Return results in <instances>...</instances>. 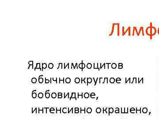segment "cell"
Instances as JSON below:
<instances>
[{
	"label": "cell",
	"mask_w": 159,
	"mask_h": 119,
	"mask_svg": "<svg viewBox=\"0 0 159 119\" xmlns=\"http://www.w3.org/2000/svg\"><path fill=\"white\" fill-rule=\"evenodd\" d=\"M36 97H37V94L36 92L32 93V97L33 98H36Z\"/></svg>",
	"instance_id": "cell-16"
},
{
	"label": "cell",
	"mask_w": 159,
	"mask_h": 119,
	"mask_svg": "<svg viewBox=\"0 0 159 119\" xmlns=\"http://www.w3.org/2000/svg\"><path fill=\"white\" fill-rule=\"evenodd\" d=\"M28 64L29 65H31L33 66V61H29L28 62Z\"/></svg>",
	"instance_id": "cell-23"
},
{
	"label": "cell",
	"mask_w": 159,
	"mask_h": 119,
	"mask_svg": "<svg viewBox=\"0 0 159 119\" xmlns=\"http://www.w3.org/2000/svg\"><path fill=\"white\" fill-rule=\"evenodd\" d=\"M92 112V109L91 108H88L87 109V112L88 113H91Z\"/></svg>",
	"instance_id": "cell-11"
},
{
	"label": "cell",
	"mask_w": 159,
	"mask_h": 119,
	"mask_svg": "<svg viewBox=\"0 0 159 119\" xmlns=\"http://www.w3.org/2000/svg\"><path fill=\"white\" fill-rule=\"evenodd\" d=\"M62 112L63 113H66L67 112V109L66 108H63L62 109Z\"/></svg>",
	"instance_id": "cell-10"
},
{
	"label": "cell",
	"mask_w": 159,
	"mask_h": 119,
	"mask_svg": "<svg viewBox=\"0 0 159 119\" xmlns=\"http://www.w3.org/2000/svg\"><path fill=\"white\" fill-rule=\"evenodd\" d=\"M52 80L53 81H55L56 83H57V78H52Z\"/></svg>",
	"instance_id": "cell-25"
},
{
	"label": "cell",
	"mask_w": 159,
	"mask_h": 119,
	"mask_svg": "<svg viewBox=\"0 0 159 119\" xmlns=\"http://www.w3.org/2000/svg\"><path fill=\"white\" fill-rule=\"evenodd\" d=\"M37 108H36V109H35L34 110H32V113H33L34 112V111H36V113H37Z\"/></svg>",
	"instance_id": "cell-30"
},
{
	"label": "cell",
	"mask_w": 159,
	"mask_h": 119,
	"mask_svg": "<svg viewBox=\"0 0 159 119\" xmlns=\"http://www.w3.org/2000/svg\"><path fill=\"white\" fill-rule=\"evenodd\" d=\"M63 82V84H64V78H63L62 80H61L60 78H59V83H61V82Z\"/></svg>",
	"instance_id": "cell-21"
},
{
	"label": "cell",
	"mask_w": 159,
	"mask_h": 119,
	"mask_svg": "<svg viewBox=\"0 0 159 119\" xmlns=\"http://www.w3.org/2000/svg\"><path fill=\"white\" fill-rule=\"evenodd\" d=\"M50 81H51V82H50V83H52V78H51Z\"/></svg>",
	"instance_id": "cell-44"
},
{
	"label": "cell",
	"mask_w": 159,
	"mask_h": 119,
	"mask_svg": "<svg viewBox=\"0 0 159 119\" xmlns=\"http://www.w3.org/2000/svg\"><path fill=\"white\" fill-rule=\"evenodd\" d=\"M73 108H71V109H70V108H68V113H70V112H71V111H72V113H73Z\"/></svg>",
	"instance_id": "cell-18"
},
{
	"label": "cell",
	"mask_w": 159,
	"mask_h": 119,
	"mask_svg": "<svg viewBox=\"0 0 159 119\" xmlns=\"http://www.w3.org/2000/svg\"><path fill=\"white\" fill-rule=\"evenodd\" d=\"M72 98H75L76 100V93H72V96L70 98V100H71Z\"/></svg>",
	"instance_id": "cell-3"
},
{
	"label": "cell",
	"mask_w": 159,
	"mask_h": 119,
	"mask_svg": "<svg viewBox=\"0 0 159 119\" xmlns=\"http://www.w3.org/2000/svg\"><path fill=\"white\" fill-rule=\"evenodd\" d=\"M69 64H70L69 63H68V64H67V65L66 66V64H65V63H64V69H66V67H67V66H68V69H69V68H70V67H69Z\"/></svg>",
	"instance_id": "cell-24"
},
{
	"label": "cell",
	"mask_w": 159,
	"mask_h": 119,
	"mask_svg": "<svg viewBox=\"0 0 159 119\" xmlns=\"http://www.w3.org/2000/svg\"><path fill=\"white\" fill-rule=\"evenodd\" d=\"M38 109H39V113L40 111H42V113H44V111H43V109H44V108H42V109H41V110H40V109H39V108Z\"/></svg>",
	"instance_id": "cell-29"
},
{
	"label": "cell",
	"mask_w": 159,
	"mask_h": 119,
	"mask_svg": "<svg viewBox=\"0 0 159 119\" xmlns=\"http://www.w3.org/2000/svg\"><path fill=\"white\" fill-rule=\"evenodd\" d=\"M80 82V80L79 78H75V82L76 83H79Z\"/></svg>",
	"instance_id": "cell-17"
},
{
	"label": "cell",
	"mask_w": 159,
	"mask_h": 119,
	"mask_svg": "<svg viewBox=\"0 0 159 119\" xmlns=\"http://www.w3.org/2000/svg\"><path fill=\"white\" fill-rule=\"evenodd\" d=\"M50 110H55V109L54 108H51V109H50Z\"/></svg>",
	"instance_id": "cell-37"
},
{
	"label": "cell",
	"mask_w": 159,
	"mask_h": 119,
	"mask_svg": "<svg viewBox=\"0 0 159 119\" xmlns=\"http://www.w3.org/2000/svg\"><path fill=\"white\" fill-rule=\"evenodd\" d=\"M65 81L66 83H70L71 82V79L70 78H67Z\"/></svg>",
	"instance_id": "cell-8"
},
{
	"label": "cell",
	"mask_w": 159,
	"mask_h": 119,
	"mask_svg": "<svg viewBox=\"0 0 159 119\" xmlns=\"http://www.w3.org/2000/svg\"><path fill=\"white\" fill-rule=\"evenodd\" d=\"M81 96L82 98H83V96H82V93H81V94H79V93H78V98H79V96Z\"/></svg>",
	"instance_id": "cell-33"
},
{
	"label": "cell",
	"mask_w": 159,
	"mask_h": 119,
	"mask_svg": "<svg viewBox=\"0 0 159 119\" xmlns=\"http://www.w3.org/2000/svg\"><path fill=\"white\" fill-rule=\"evenodd\" d=\"M36 69H39L40 70L42 71L40 68V63H38L36 64V68H35L34 69H35V70H36Z\"/></svg>",
	"instance_id": "cell-2"
},
{
	"label": "cell",
	"mask_w": 159,
	"mask_h": 119,
	"mask_svg": "<svg viewBox=\"0 0 159 119\" xmlns=\"http://www.w3.org/2000/svg\"><path fill=\"white\" fill-rule=\"evenodd\" d=\"M113 112V109H112V108H110V109H109V113H112Z\"/></svg>",
	"instance_id": "cell-28"
},
{
	"label": "cell",
	"mask_w": 159,
	"mask_h": 119,
	"mask_svg": "<svg viewBox=\"0 0 159 119\" xmlns=\"http://www.w3.org/2000/svg\"><path fill=\"white\" fill-rule=\"evenodd\" d=\"M51 97L53 98H55L57 97V94L55 93H53L51 94Z\"/></svg>",
	"instance_id": "cell-7"
},
{
	"label": "cell",
	"mask_w": 159,
	"mask_h": 119,
	"mask_svg": "<svg viewBox=\"0 0 159 119\" xmlns=\"http://www.w3.org/2000/svg\"><path fill=\"white\" fill-rule=\"evenodd\" d=\"M43 82V78L42 77H40L39 78V82L40 83H42Z\"/></svg>",
	"instance_id": "cell-12"
},
{
	"label": "cell",
	"mask_w": 159,
	"mask_h": 119,
	"mask_svg": "<svg viewBox=\"0 0 159 119\" xmlns=\"http://www.w3.org/2000/svg\"><path fill=\"white\" fill-rule=\"evenodd\" d=\"M84 97H85V98H88V97H89V94H88V93H85L84 94Z\"/></svg>",
	"instance_id": "cell-14"
},
{
	"label": "cell",
	"mask_w": 159,
	"mask_h": 119,
	"mask_svg": "<svg viewBox=\"0 0 159 119\" xmlns=\"http://www.w3.org/2000/svg\"><path fill=\"white\" fill-rule=\"evenodd\" d=\"M70 94V93H68V94H66V93H64V98H66V97H67V96H68V98H70V97H69V95H70V94Z\"/></svg>",
	"instance_id": "cell-20"
},
{
	"label": "cell",
	"mask_w": 159,
	"mask_h": 119,
	"mask_svg": "<svg viewBox=\"0 0 159 119\" xmlns=\"http://www.w3.org/2000/svg\"><path fill=\"white\" fill-rule=\"evenodd\" d=\"M79 109L78 108H75V110H79Z\"/></svg>",
	"instance_id": "cell-40"
},
{
	"label": "cell",
	"mask_w": 159,
	"mask_h": 119,
	"mask_svg": "<svg viewBox=\"0 0 159 119\" xmlns=\"http://www.w3.org/2000/svg\"><path fill=\"white\" fill-rule=\"evenodd\" d=\"M56 113H58V111H59L60 113H61V108H60V109H59V110H58V108H56Z\"/></svg>",
	"instance_id": "cell-27"
},
{
	"label": "cell",
	"mask_w": 159,
	"mask_h": 119,
	"mask_svg": "<svg viewBox=\"0 0 159 119\" xmlns=\"http://www.w3.org/2000/svg\"><path fill=\"white\" fill-rule=\"evenodd\" d=\"M43 97V94L42 93H39V94H38V97H39V98H42Z\"/></svg>",
	"instance_id": "cell-6"
},
{
	"label": "cell",
	"mask_w": 159,
	"mask_h": 119,
	"mask_svg": "<svg viewBox=\"0 0 159 119\" xmlns=\"http://www.w3.org/2000/svg\"><path fill=\"white\" fill-rule=\"evenodd\" d=\"M50 83V80L48 79L45 78V83Z\"/></svg>",
	"instance_id": "cell-26"
},
{
	"label": "cell",
	"mask_w": 159,
	"mask_h": 119,
	"mask_svg": "<svg viewBox=\"0 0 159 119\" xmlns=\"http://www.w3.org/2000/svg\"><path fill=\"white\" fill-rule=\"evenodd\" d=\"M87 67L88 68L90 69V68H91V67H92V65H91V64L88 63V64L87 65Z\"/></svg>",
	"instance_id": "cell-19"
},
{
	"label": "cell",
	"mask_w": 159,
	"mask_h": 119,
	"mask_svg": "<svg viewBox=\"0 0 159 119\" xmlns=\"http://www.w3.org/2000/svg\"><path fill=\"white\" fill-rule=\"evenodd\" d=\"M87 81H88V83H91L92 81V80H91V78H87Z\"/></svg>",
	"instance_id": "cell-22"
},
{
	"label": "cell",
	"mask_w": 159,
	"mask_h": 119,
	"mask_svg": "<svg viewBox=\"0 0 159 119\" xmlns=\"http://www.w3.org/2000/svg\"><path fill=\"white\" fill-rule=\"evenodd\" d=\"M31 82L33 83H36L37 82V79L36 78H33L31 79Z\"/></svg>",
	"instance_id": "cell-9"
},
{
	"label": "cell",
	"mask_w": 159,
	"mask_h": 119,
	"mask_svg": "<svg viewBox=\"0 0 159 119\" xmlns=\"http://www.w3.org/2000/svg\"><path fill=\"white\" fill-rule=\"evenodd\" d=\"M79 67L80 68H81V69L82 68V63L80 64L79 65Z\"/></svg>",
	"instance_id": "cell-31"
},
{
	"label": "cell",
	"mask_w": 159,
	"mask_h": 119,
	"mask_svg": "<svg viewBox=\"0 0 159 119\" xmlns=\"http://www.w3.org/2000/svg\"><path fill=\"white\" fill-rule=\"evenodd\" d=\"M93 96H95V93H91V98H93Z\"/></svg>",
	"instance_id": "cell-32"
},
{
	"label": "cell",
	"mask_w": 159,
	"mask_h": 119,
	"mask_svg": "<svg viewBox=\"0 0 159 119\" xmlns=\"http://www.w3.org/2000/svg\"><path fill=\"white\" fill-rule=\"evenodd\" d=\"M44 109H46V113H47V109H49V108H44Z\"/></svg>",
	"instance_id": "cell-41"
},
{
	"label": "cell",
	"mask_w": 159,
	"mask_h": 119,
	"mask_svg": "<svg viewBox=\"0 0 159 119\" xmlns=\"http://www.w3.org/2000/svg\"><path fill=\"white\" fill-rule=\"evenodd\" d=\"M58 95H62V94L61 93H58Z\"/></svg>",
	"instance_id": "cell-42"
},
{
	"label": "cell",
	"mask_w": 159,
	"mask_h": 119,
	"mask_svg": "<svg viewBox=\"0 0 159 119\" xmlns=\"http://www.w3.org/2000/svg\"><path fill=\"white\" fill-rule=\"evenodd\" d=\"M62 97V95H58V98H61Z\"/></svg>",
	"instance_id": "cell-34"
},
{
	"label": "cell",
	"mask_w": 159,
	"mask_h": 119,
	"mask_svg": "<svg viewBox=\"0 0 159 119\" xmlns=\"http://www.w3.org/2000/svg\"><path fill=\"white\" fill-rule=\"evenodd\" d=\"M47 68V65L45 63H42V71L43 69H46Z\"/></svg>",
	"instance_id": "cell-4"
},
{
	"label": "cell",
	"mask_w": 159,
	"mask_h": 119,
	"mask_svg": "<svg viewBox=\"0 0 159 119\" xmlns=\"http://www.w3.org/2000/svg\"><path fill=\"white\" fill-rule=\"evenodd\" d=\"M63 64L62 63H59L58 64V68L57 69H58L60 67V66L61 67V69H63V66H62Z\"/></svg>",
	"instance_id": "cell-15"
},
{
	"label": "cell",
	"mask_w": 159,
	"mask_h": 119,
	"mask_svg": "<svg viewBox=\"0 0 159 119\" xmlns=\"http://www.w3.org/2000/svg\"><path fill=\"white\" fill-rule=\"evenodd\" d=\"M81 112H82V111H84V112H85V108L84 110H82V109H81Z\"/></svg>",
	"instance_id": "cell-38"
},
{
	"label": "cell",
	"mask_w": 159,
	"mask_h": 119,
	"mask_svg": "<svg viewBox=\"0 0 159 119\" xmlns=\"http://www.w3.org/2000/svg\"><path fill=\"white\" fill-rule=\"evenodd\" d=\"M48 68L50 69H52L54 68V64L52 63H50L48 65Z\"/></svg>",
	"instance_id": "cell-5"
},
{
	"label": "cell",
	"mask_w": 159,
	"mask_h": 119,
	"mask_svg": "<svg viewBox=\"0 0 159 119\" xmlns=\"http://www.w3.org/2000/svg\"><path fill=\"white\" fill-rule=\"evenodd\" d=\"M79 110H75V113H79Z\"/></svg>",
	"instance_id": "cell-39"
},
{
	"label": "cell",
	"mask_w": 159,
	"mask_h": 119,
	"mask_svg": "<svg viewBox=\"0 0 159 119\" xmlns=\"http://www.w3.org/2000/svg\"><path fill=\"white\" fill-rule=\"evenodd\" d=\"M50 112L51 113H54L55 112V110H50Z\"/></svg>",
	"instance_id": "cell-36"
},
{
	"label": "cell",
	"mask_w": 159,
	"mask_h": 119,
	"mask_svg": "<svg viewBox=\"0 0 159 119\" xmlns=\"http://www.w3.org/2000/svg\"><path fill=\"white\" fill-rule=\"evenodd\" d=\"M101 112V109L100 108H97V109H96V112H97V113H100Z\"/></svg>",
	"instance_id": "cell-13"
},
{
	"label": "cell",
	"mask_w": 159,
	"mask_h": 119,
	"mask_svg": "<svg viewBox=\"0 0 159 119\" xmlns=\"http://www.w3.org/2000/svg\"><path fill=\"white\" fill-rule=\"evenodd\" d=\"M82 70L83 68H85V64H83V63H82Z\"/></svg>",
	"instance_id": "cell-35"
},
{
	"label": "cell",
	"mask_w": 159,
	"mask_h": 119,
	"mask_svg": "<svg viewBox=\"0 0 159 119\" xmlns=\"http://www.w3.org/2000/svg\"><path fill=\"white\" fill-rule=\"evenodd\" d=\"M36 90H34L33 91H32V93H34L35 92H36Z\"/></svg>",
	"instance_id": "cell-43"
},
{
	"label": "cell",
	"mask_w": 159,
	"mask_h": 119,
	"mask_svg": "<svg viewBox=\"0 0 159 119\" xmlns=\"http://www.w3.org/2000/svg\"><path fill=\"white\" fill-rule=\"evenodd\" d=\"M50 91V90H47L45 92V97H46V98H49L50 97V94L49 92Z\"/></svg>",
	"instance_id": "cell-1"
}]
</instances>
